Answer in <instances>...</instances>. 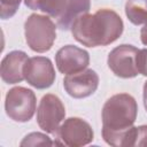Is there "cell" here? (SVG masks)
<instances>
[{
    "label": "cell",
    "instance_id": "obj_1",
    "mask_svg": "<svg viewBox=\"0 0 147 147\" xmlns=\"http://www.w3.org/2000/svg\"><path fill=\"white\" fill-rule=\"evenodd\" d=\"M138 114L136 99L127 93H118L110 96L103 105L102 138L115 147L134 146L137 126H133Z\"/></svg>",
    "mask_w": 147,
    "mask_h": 147
},
{
    "label": "cell",
    "instance_id": "obj_2",
    "mask_svg": "<svg viewBox=\"0 0 147 147\" xmlns=\"http://www.w3.org/2000/svg\"><path fill=\"white\" fill-rule=\"evenodd\" d=\"M74 38L84 46H107L116 41L123 33L124 24L121 16L108 8H102L94 14H83L72 23Z\"/></svg>",
    "mask_w": 147,
    "mask_h": 147
},
{
    "label": "cell",
    "instance_id": "obj_3",
    "mask_svg": "<svg viewBox=\"0 0 147 147\" xmlns=\"http://www.w3.org/2000/svg\"><path fill=\"white\" fill-rule=\"evenodd\" d=\"M28 8L55 18L61 30H69L76 18L88 13L91 0H24Z\"/></svg>",
    "mask_w": 147,
    "mask_h": 147
},
{
    "label": "cell",
    "instance_id": "obj_4",
    "mask_svg": "<svg viewBox=\"0 0 147 147\" xmlns=\"http://www.w3.org/2000/svg\"><path fill=\"white\" fill-rule=\"evenodd\" d=\"M24 34L28 46L37 53L49 51L56 39V25L51 17L31 14L24 23Z\"/></svg>",
    "mask_w": 147,
    "mask_h": 147
},
{
    "label": "cell",
    "instance_id": "obj_5",
    "mask_svg": "<svg viewBox=\"0 0 147 147\" xmlns=\"http://www.w3.org/2000/svg\"><path fill=\"white\" fill-rule=\"evenodd\" d=\"M37 98L32 90L16 86L10 88L5 99V110L7 116L20 123L29 122L36 111Z\"/></svg>",
    "mask_w": 147,
    "mask_h": 147
},
{
    "label": "cell",
    "instance_id": "obj_6",
    "mask_svg": "<svg viewBox=\"0 0 147 147\" xmlns=\"http://www.w3.org/2000/svg\"><path fill=\"white\" fill-rule=\"evenodd\" d=\"M55 144L70 147L85 146L92 142L94 132L91 125L79 117L67 118L55 132Z\"/></svg>",
    "mask_w": 147,
    "mask_h": 147
},
{
    "label": "cell",
    "instance_id": "obj_7",
    "mask_svg": "<svg viewBox=\"0 0 147 147\" xmlns=\"http://www.w3.org/2000/svg\"><path fill=\"white\" fill-rule=\"evenodd\" d=\"M65 117V108L61 99L55 94H45L37 108V123L41 130L55 134Z\"/></svg>",
    "mask_w": 147,
    "mask_h": 147
},
{
    "label": "cell",
    "instance_id": "obj_8",
    "mask_svg": "<svg viewBox=\"0 0 147 147\" xmlns=\"http://www.w3.org/2000/svg\"><path fill=\"white\" fill-rule=\"evenodd\" d=\"M139 49L132 45L123 44L110 51L108 54L109 69L121 78H133L139 75L137 68V55Z\"/></svg>",
    "mask_w": 147,
    "mask_h": 147
},
{
    "label": "cell",
    "instance_id": "obj_9",
    "mask_svg": "<svg viewBox=\"0 0 147 147\" xmlns=\"http://www.w3.org/2000/svg\"><path fill=\"white\" fill-rule=\"evenodd\" d=\"M24 78L34 88L51 87L55 82V69L52 61L45 56L29 57L24 67Z\"/></svg>",
    "mask_w": 147,
    "mask_h": 147
},
{
    "label": "cell",
    "instance_id": "obj_10",
    "mask_svg": "<svg viewBox=\"0 0 147 147\" xmlns=\"http://www.w3.org/2000/svg\"><path fill=\"white\" fill-rule=\"evenodd\" d=\"M98 86L99 76L92 69H84L79 72L67 75L63 79L65 92L75 99H83L92 95Z\"/></svg>",
    "mask_w": 147,
    "mask_h": 147
},
{
    "label": "cell",
    "instance_id": "obj_11",
    "mask_svg": "<svg viewBox=\"0 0 147 147\" xmlns=\"http://www.w3.org/2000/svg\"><path fill=\"white\" fill-rule=\"evenodd\" d=\"M88 63V52L74 45H65L61 47L55 54V64L57 70L64 75L79 72L86 69Z\"/></svg>",
    "mask_w": 147,
    "mask_h": 147
},
{
    "label": "cell",
    "instance_id": "obj_12",
    "mask_svg": "<svg viewBox=\"0 0 147 147\" xmlns=\"http://www.w3.org/2000/svg\"><path fill=\"white\" fill-rule=\"evenodd\" d=\"M29 60L23 51H11L1 61V79L7 84H16L24 78V67Z\"/></svg>",
    "mask_w": 147,
    "mask_h": 147
},
{
    "label": "cell",
    "instance_id": "obj_13",
    "mask_svg": "<svg viewBox=\"0 0 147 147\" xmlns=\"http://www.w3.org/2000/svg\"><path fill=\"white\" fill-rule=\"evenodd\" d=\"M125 15L134 25L147 22V0H127L125 3Z\"/></svg>",
    "mask_w": 147,
    "mask_h": 147
},
{
    "label": "cell",
    "instance_id": "obj_14",
    "mask_svg": "<svg viewBox=\"0 0 147 147\" xmlns=\"http://www.w3.org/2000/svg\"><path fill=\"white\" fill-rule=\"evenodd\" d=\"M45 145H56L46 134L40 132H32L24 137L21 141V146H45Z\"/></svg>",
    "mask_w": 147,
    "mask_h": 147
},
{
    "label": "cell",
    "instance_id": "obj_15",
    "mask_svg": "<svg viewBox=\"0 0 147 147\" xmlns=\"http://www.w3.org/2000/svg\"><path fill=\"white\" fill-rule=\"evenodd\" d=\"M22 0H1V10H0V16L2 20H7L13 17L20 5H21Z\"/></svg>",
    "mask_w": 147,
    "mask_h": 147
},
{
    "label": "cell",
    "instance_id": "obj_16",
    "mask_svg": "<svg viewBox=\"0 0 147 147\" xmlns=\"http://www.w3.org/2000/svg\"><path fill=\"white\" fill-rule=\"evenodd\" d=\"M137 68L139 74L147 77V48L139 49L137 55Z\"/></svg>",
    "mask_w": 147,
    "mask_h": 147
},
{
    "label": "cell",
    "instance_id": "obj_17",
    "mask_svg": "<svg viewBox=\"0 0 147 147\" xmlns=\"http://www.w3.org/2000/svg\"><path fill=\"white\" fill-rule=\"evenodd\" d=\"M134 146H147V125H140L136 129Z\"/></svg>",
    "mask_w": 147,
    "mask_h": 147
},
{
    "label": "cell",
    "instance_id": "obj_18",
    "mask_svg": "<svg viewBox=\"0 0 147 147\" xmlns=\"http://www.w3.org/2000/svg\"><path fill=\"white\" fill-rule=\"evenodd\" d=\"M140 39H141V42L147 46V22H146V23L144 24V26L141 28V31H140Z\"/></svg>",
    "mask_w": 147,
    "mask_h": 147
},
{
    "label": "cell",
    "instance_id": "obj_19",
    "mask_svg": "<svg viewBox=\"0 0 147 147\" xmlns=\"http://www.w3.org/2000/svg\"><path fill=\"white\" fill-rule=\"evenodd\" d=\"M142 96H144V106H145V109L147 111V80L144 84V93H142Z\"/></svg>",
    "mask_w": 147,
    "mask_h": 147
}]
</instances>
